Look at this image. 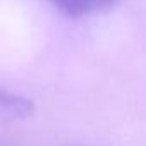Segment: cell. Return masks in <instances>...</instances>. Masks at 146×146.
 <instances>
[{
	"label": "cell",
	"instance_id": "1",
	"mask_svg": "<svg viewBox=\"0 0 146 146\" xmlns=\"http://www.w3.org/2000/svg\"><path fill=\"white\" fill-rule=\"evenodd\" d=\"M50 2L60 12L70 17H83L105 11L113 4H117L119 0H50Z\"/></svg>",
	"mask_w": 146,
	"mask_h": 146
},
{
	"label": "cell",
	"instance_id": "2",
	"mask_svg": "<svg viewBox=\"0 0 146 146\" xmlns=\"http://www.w3.org/2000/svg\"><path fill=\"white\" fill-rule=\"evenodd\" d=\"M0 112L4 120H24L35 113V105L31 100L2 91L0 95Z\"/></svg>",
	"mask_w": 146,
	"mask_h": 146
}]
</instances>
